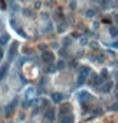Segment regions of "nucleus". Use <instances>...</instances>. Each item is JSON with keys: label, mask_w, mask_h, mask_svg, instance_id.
Listing matches in <instances>:
<instances>
[{"label": "nucleus", "mask_w": 118, "mask_h": 123, "mask_svg": "<svg viewBox=\"0 0 118 123\" xmlns=\"http://www.w3.org/2000/svg\"><path fill=\"white\" fill-rule=\"evenodd\" d=\"M95 84H103V77H95Z\"/></svg>", "instance_id": "f3484780"}, {"label": "nucleus", "mask_w": 118, "mask_h": 123, "mask_svg": "<svg viewBox=\"0 0 118 123\" xmlns=\"http://www.w3.org/2000/svg\"><path fill=\"white\" fill-rule=\"evenodd\" d=\"M16 32H18V34H20L23 38H27V34L24 33V30H23V29H16Z\"/></svg>", "instance_id": "aec40b11"}, {"label": "nucleus", "mask_w": 118, "mask_h": 123, "mask_svg": "<svg viewBox=\"0 0 118 123\" xmlns=\"http://www.w3.org/2000/svg\"><path fill=\"white\" fill-rule=\"evenodd\" d=\"M102 113H103L102 109H97V111H95V114H102Z\"/></svg>", "instance_id": "7c9ffc66"}, {"label": "nucleus", "mask_w": 118, "mask_h": 123, "mask_svg": "<svg viewBox=\"0 0 118 123\" xmlns=\"http://www.w3.org/2000/svg\"><path fill=\"white\" fill-rule=\"evenodd\" d=\"M16 104H18V98H15L14 100H13V102H11V104H10V105H11L13 108H15V107H16Z\"/></svg>", "instance_id": "4be33fe9"}, {"label": "nucleus", "mask_w": 118, "mask_h": 123, "mask_svg": "<svg viewBox=\"0 0 118 123\" xmlns=\"http://www.w3.org/2000/svg\"><path fill=\"white\" fill-rule=\"evenodd\" d=\"M111 111H118V103H114L111 107Z\"/></svg>", "instance_id": "5701e85b"}, {"label": "nucleus", "mask_w": 118, "mask_h": 123, "mask_svg": "<svg viewBox=\"0 0 118 123\" xmlns=\"http://www.w3.org/2000/svg\"><path fill=\"white\" fill-rule=\"evenodd\" d=\"M109 34H111V37H118V29L116 26H111L109 28Z\"/></svg>", "instance_id": "f8f14e48"}, {"label": "nucleus", "mask_w": 118, "mask_h": 123, "mask_svg": "<svg viewBox=\"0 0 118 123\" xmlns=\"http://www.w3.org/2000/svg\"><path fill=\"white\" fill-rule=\"evenodd\" d=\"M59 54L62 55V57H67V52H65L64 49H60L59 50Z\"/></svg>", "instance_id": "b1692460"}, {"label": "nucleus", "mask_w": 118, "mask_h": 123, "mask_svg": "<svg viewBox=\"0 0 118 123\" xmlns=\"http://www.w3.org/2000/svg\"><path fill=\"white\" fill-rule=\"evenodd\" d=\"M84 82H85V77H83V76H80V74H79V77H78V84L82 85Z\"/></svg>", "instance_id": "dca6fc26"}, {"label": "nucleus", "mask_w": 118, "mask_h": 123, "mask_svg": "<svg viewBox=\"0 0 118 123\" xmlns=\"http://www.w3.org/2000/svg\"><path fill=\"white\" fill-rule=\"evenodd\" d=\"M112 47L113 48H117V49H118V42H114V43L112 44Z\"/></svg>", "instance_id": "c756f323"}, {"label": "nucleus", "mask_w": 118, "mask_h": 123, "mask_svg": "<svg viewBox=\"0 0 118 123\" xmlns=\"http://www.w3.org/2000/svg\"><path fill=\"white\" fill-rule=\"evenodd\" d=\"M72 35H73V38H78V34L77 33H73Z\"/></svg>", "instance_id": "f704fd0d"}, {"label": "nucleus", "mask_w": 118, "mask_h": 123, "mask_svg": "<svg viewBox=\"0 0 118 123\" xmlns=\"http://www.w3.org/2000/svg\"><path fill=\"white\" fill-rule=\"evenodd\" d=\"M80 44H82V45H85V44H87V38H82L80 39Z\"/></svg>", "instance_id": "a878e982"}, {"label": "nucleus", "mask_w": 118, "mask_h": 123, "mask_svg": "<svg viewBox=\"0 0 118 123\" xmlns=\"http://www.w3.org/2000/svg\"><path fill=\"white\" fill-rule=\"evenodd\" d=\"M85 16L87 18H93V16H95V10H93V9H88V10L85 11Z\"/></svg>", "instance_id": "ddd939ff"}, {"label": "nucleus", "mask_w": 118, "mask_h": 123, "mask_svg": "<svg viewBox=\"0 0 118 123\" xmlns=\"http://www.w3.org/2000/svg\"><path fill=\"white\" fill-rule=\"evenodd\" d=\"M89 45H90L92 48H93V49H97V48L99 47V45H98V43H97V42H92V43H89Z\"/></svg>", "instance_id": "412c9836"}, {"label": "nucleus", "mask_w": 118, "mask_h": 123, "mask_svg": "<svg viewBox=\"0 0 118 123\" xmlns=\"http://www.w3.org/2000/svg\"><path fill=\"white\" fill-rule=\"evenodd\" d=\"M102 1H103V4H108L109 1H111V0H102Z\"/></svg>", "instance_id": "72a5a7b5"}, {"label": "nucleus", "mask_w": 118, "mask_h": 123, "mask_svg": "<svg viewBox=\"0 0 118 123\" xmlns=\"http://www.w3.org/2000/svg\"><path fill=\"white\" fill-rule=\"evenodd\" d=\"M65 29H67V28H65V24H60V25H58V32H59V33H63Z\"/></svg>", "instance_id": "a211bd4d"}, {"label": "nucleus", "mask_w": 118, "mask_h": 123, "mask_svg": "<svg viewBox=\"0 0 118 123\" xmlns=\"http://www.w3.org/2000/svg\"><path fill=\"white\" fill-rule=\"evenodd\" d=\"M116 21H117V23H118V14L116 15Z\"/></svg>", "instance_id": "c9c22d12"}, {"label": "nucleus", "mask_w": 118, "mask_h": 123, "mask_svg": "<svg viewBox=\"0 0 118 123\" xmlns=\"http://www.w3.org/2000/svg\"><path fill=\"white\" fill-rule=\"evenodd\" d=\"M34 95H35V89H34L33 87H29L27 89V92H25V97H27V98H33Z\"/></svg>", "instance_id": "1a4fd4ad"}, {"label": "nucleus", "mask_w": 118, "mask_h": 123, "mask_svg": "<svg viewBox=\"0 0 118 123\" xmlns=\"http://www.w3.org/2000/svg\"><path fill=\"white\" fill-rule=\"evenodd\" d=\"M60 122L62 123H74V117L67 114V116H64L63 118H60Z\"/></svg>", "instance_id": "39448f33"}, {"label": "nucleus", "mask_w": 118, "mask_h": 123, "mask_svg": "<svg viewBox=\"0 0 118 123\" xmlns=\"http://www.w3.org/2000/svg\"><path fill=\"white\" fill-rule=\"evenodd\" d=\"M42 57H43V59H44L45 62H52L53 60V54H52L50 52H43V54H42Z\"/></svg>", "instance_id": "20e7f679"}, {"label": "nucleus", "mask_w": 118, "mask_h": 123, "mask_svg": "<svg viewBox=\"0 0 118 123\" xmlns=\"http://www.w3.org/2000/svg\"><path fill=\"white\" fill-rule=\"evenodd\" d=\"M116 97H117V98H118V93H117V95H116Z\"/></svg>", "instance_id": "4c0bfd02"}, {"label": "nucleus", "mask_w": 118, "mask_h": 123, "mask_svg": "<svg viewBox=\"0 0 118 123\" xmlns=\"http://www.w3.org/2000/svg\"><path fill=\"white\" fill-rule=\"evenodd\" d=\"M1 59H3V50L0 49V60H1Z\"/></svg>", "instance_id": "2f4dec72"}, {"label": "nucleus", "mask_w": 118, "mask_h": 123, "mask_svg": "<svg viewBox=\"0 0 118 123\" xmlns=\"http://www.w3.org/2000/svg\"><path fill=\"white\" fill-rule=\"evenodd\" d=\"M9 42V35L4 34L3 37H0V45H5V44Z\"/></svg>", "instance_id": "9d476101"}, {"label": "nucleus", "mask_w": 118, "mask_h": 123, "mask_svg": "<svg viewBox=\"0 0 118 123\" xmlns=\"http://www.w3.org/2000/svg\"><path fill=\"white\" fill-rule=\"evenodd\" d=\"M15 53H16V43L11 47V49L9 50V55H10V58H14V57H15Z\"/></svg>", "instance_id": "4468645a"}, {"label": "nucleus", "mask_w": 118, "mask_h": 123, "mask_svg": "<svg viewBox=\"0 0 118 123\" xmlns=\"http://www.w3.org/2000/svg\"><path fill=\"white\" fill-rule=\"evenodd\" d=\"M13 109H14V108H13L11 105L9 104V105H8V107H6V109H5V113H6V114H10V113L13 112Z\"/></svg>", "instance_id": "6ab92c4d"}, {"label": "nucleus", "mask_w": 118, "mask_h": 123, "mask_svg": "<svg viewBox=\"0 0 118 123\" xmlns=\"http://www.w3.org/2000/svg\"><path fill=\"white\" fill-rule=\"evenodd\" d=\"M69 109H71V105H68V104H65V105H63L62 108H60V111H59V116L60 117H64V116H67V113L69 112Z\"/></svg>", "instance_id": "7ed1b4c3"}, {"label": "nucleus", "mask_w": 118, "mask_h": 123, "mask_svg": "<svg viewBox=\"0 0 118 123\" xmlns=\"http://www.w3.org/2000/svg\"><path fill=\"white\" fill-rule=\"evenodd\" d=\"M102 74H103V78H104V77H107V76H108L107 69H103V70H102Z\"/></svg>", "instance_id": "bb28decb"}, {"label": "nucleus", "mask_w": 118, "mask_h": 123, "mask_svg": "<svg viewBox=\"0 0 118 123\" xmlns=\"http://www.w3.org/2000/svg\"><path fill=\"white\" fill-rule=\"evenodd\" d=\"M90 97H92V95L88 93V92H84V90H83V92H80V93H79V102L84 103L85 100L90 99Z\"/></svg>", "instance_id": "f257e3e1"}, {"label": "nucleus", "mask_w": 118, "mask_h": 123, "mask_svg": "<svg viewBox=\"0 0 118 123\" xmlns=\"http://www.w3.org/2000/svg\"><path fill=\"white\" fill-rule=\"evenodd\" d=\"M112 87H113V83L112 82L106 83V84H103V87H102V92H103V93H109L111 89H112Z\"/></svg>", "instance_id": "6e6552de"}, {"label": "nucleus", "mask_w": 118, "mask_h": 123, "mask_svg": "<svg viewBox=\"0 0 118 123\" xmlns=\"http://www.w3.org/2000/svg\"><path fill=\"white\" fill-rule=\"evenodd\" d=\"M71 8H72V9H76V0H72V3H71Z\"/></svg>", "instance_id": "cd10ccee"}, {"label": "nucleus", "mask_w": 118, "mask_h": 123, "mask_svg": "<svg viewBox=\"0 0 118 123\" xmlns=\"http://www.w3.org/2000/svg\"><path fill=\"white\" fill-rule=\"evenodd\" d=\"M52 99H53L54 103H60L63 100V94L62 93H53V95H52Z\"/></svg>", "instance_id": "f03ea898"}, {"label": "nucleus", "mask_w": 118, "mask_h": 123, "mask_svg": "<svg viewBox=\"0 0 118 123\" xmlns=\"http://www.w3.org/2000/svg\"><path fill=\"white\" fill-rule=\"evenodd\" d=\"M64 65H65L64 62H63V60H59L58 64H57V68H58L59 70H62V69H64Z\"/></svg>", "instance_id": "2eb2a0df"}, {"label": "nucleus", "mask_w": 118, "mask_h": 123, "mask_svg": "<svg viewBox=\"0 0 118 123\" xmlns=\"http://www.w3.org/2000/svg\"><path fill=\"white\" fill-rule=\"evenodd\" d=\"M19 117H20V118H19V119H20V121H23V119H24V114H20V116H19Z\"/></svg>", "instance_id": "473e14b6"}, {"label": "nucleus", "mask_w": 118, "mask_h": 123, "mask_svg": "<svg viewBox=\"0 0 118 123\" xmlns=\"http://www.w3.org/2000/svg\"><path fill=\"white\" fill-rule=\"evenodd\" d=\"M9 1H10V3H11V1H14V0H9Z\"/></svg>", "instance_id": "e433bc0d"}, {"label": "nucleus", "mask_w": 118, "mask_h": 123, "mask_svg": "<svg viewBox=\"0 0 118 123\" xmlns=\"http://www.w3.org/2000/svg\"><path fill=\"white\" fill-rule=\"evenodd\" d=\"M8 123H13V122H8Z\"/></svg>", "instance_id": "58836bf2"}, {"label": "nucleus", "mask_w": 118, "mask_h": 123, "mask_svg": "<svg viewBox=\"0 0 118 123\" xmlns=\"http://www.w3.org/2000/svg\"><path fill=\"white\" fill-rule=\"evenodd\" d=\"M79 74L80 76H83V77H88L89 76V68L88 67H83L82 69H80V72H79Z\"/></svg>", "instance_id": "9b49d317"}, {"label": "nucleus", "mask_w": 118, "mask_h": 123, "mask_svg": "<svg viewBox=\"0 0 118 123\" xmlns=\"http://www.w3.org/2000/svg\"><path fill=\"white\" fill-rule=\"evenodd\" d=\"M117 88H118V83H117Z\"/></svg>", "instance_id": "ea45409f"}, {"label": "nucleus", "mask_w": 118, "mask_h": 123, "mask_svg": "<svg viewBox=\"0 0 118 123\" xmlns=\"http://www.w3.org/2000/svg\"><path fill=\"white\" fill-rule=\"evenodd\" d=\"M39 49H40V50H43V52H45V49H47V45H45V44H40V45H39Z\"/></svg>", "instance_id": "393cba45"}, {"label": "nucleus", "mask_w": 118, "mask_h": 123, "mask_svg": "<svg viewBox=\"0 0 118 123\" xmlns=\"http://www.w3.org/2000/svg\"><path fill=\"white\" fill-rule=\"evenodd\" d=\"M6 74H8V65L5 64L0 68V80H3V79L6 77Z\"/></svg>", "instance_id": "423d86ee"}, {"label": "nucleus", "mask_w": 118, "mask_h": 123, "mask_svg": "<svg viewBox=\"0 0 118 123\" xmlns=\"http://www.w3.org/2000/svg\"><path fill=\"white\" fill-rule=\"evenodd\" d=\"M54 116H55V113H54L53 109H49V111H47V113H45V118L49 122H53L54 121Z\"/></svg>", "instance_id": "0eeeda50"}, {"label": "nucleus", "mask_w": 118, "mask_h": 123, "mask_svg": "<svg viewBox=\"0 0 118 123\" xmlns=\"http://www.w3.org/2000/svg\"><path fill=\"white\" fill-rule=\"evenodd\" d=\"M40 5H42V3H40V1L35 3V8H37V9H39V8H40Z\"/></svg>", "instance_id": "c85d7f7f"}]
</instances>
